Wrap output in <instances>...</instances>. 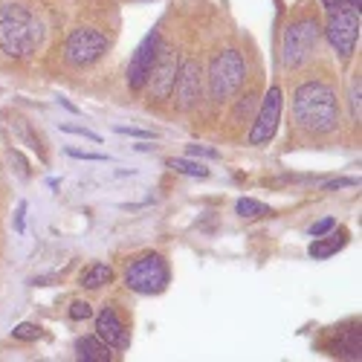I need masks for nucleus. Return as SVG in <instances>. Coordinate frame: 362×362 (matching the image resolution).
Instances as JSON below:
<instances>
[{
    "mask_svg": "<svg viewBox=\"0 0 362 362\" xmlns=\"http://www.w3.org/2000/svg\"><path fill=\"white\" fill-rule=\"evenodd\" d=\"M293 116L308 134H334L339 128V99L325 81H305L293 93Z\"/></svg>",
    "mask_w": 362,
    "mask_h": 362,
    "instance_id": "obj_1",
    "label": "nucleus"
},
{
    "mask_svg": "<svg viewBox=\"0 0 362 362\" xmlns=\"http://www.w3.org/2000/svg\"><path fill=\"white\" fill-rule=\"evenodd\" d=\"M67 157H76V160H87V163H105V160H107L105 154H87V151H76V148H67Z\"/></svg>",
    "mask_w": 362,
    "mask_h": 362,
    "instance_id": "obj_26",
    "label": "nucleus"
},
{
    "mask_svg": "<svg viewBox=\"0 0 362 362\" xmlns=\"http://www.w3.org/2000/svg\"><path fill=\"white\" fill-rule=\"evenodd\" d=\"M235 212H238L240 218H247V221H252V218H261V215H269V209H267L264 203H258V200H252V197H240V200L235 203Z\"/></svg>",
    "mask_w": 362,
    "mask_h": 362,
    "instance_id": "obj_18",
    "label": "nucleus"
},
{
    "mask_svg": "<svg viewBox=\"0 0 362 362\" xmlns=\"http://www.w3.org/2000/svg\"><path fill=\"white\" fill-rule=\"evenodd\" d=\"M322 35V26L316 18H301L284 29V67L296 70L313 55Z\"/></svg>",
    "mask_w": 362,
    "mask_h": 362,
    "instance_id": "obj_5",
    "label": "nucleus"
},
{
    "mask_svg": "<svg viewBox=\"0 0 362 362\" xmlns=\"http://www.w3.org/2000/svg\"><path fill=\"white\" fill-rule=\"evenodd\" d=\"M160 44H163L160 41V33H157V29H151V33L145 35V41L136 47V52L131 58V67H128V87L134 90V93L145 90L148 76H151V67H154V62H157Z\"/></svg>",
    "mask_w": 362,
    "mask_h": 362,
    "instance_id": "obj_9",
    "label": "nucleus"
},
{
    "mask_svg": "<svg viewBox=\"0 0 362 362\" xmlns=\"http://www.w3.org/2000/svg\"><path fill=\"white\" fill-rule=\"evenodd\" d=\"M345 244H348V232L345 229H339L337 235H330V238H322L319 235L313 244H310V255L313 258H330L334 252H339Z\"/></svg>",
    "mask_w": 362,
    "mask_h": 362,
    "instance_id": "obj_15",
    "label": "nucleus"
},
{
    "mask_svg": "<svg viewBox=\"0 0 362 362\" xmlns=\"http://www.w3.org/2000/svg\"><path fill=\"white\" fill-rule=\"evenodd\" d=\"M96 337H99L110 351H122V348H128L125 325H122V319L116 316L113 308H105V310L96 316Z\"/></svg>",
    "mask_w": 362,
    "mask_h": 362,
    "instance_id": "obj_12",
    "label": "nucleus"
},
{
    "mask_svg": "<svg viewBox=\"0 0 362 362\" xmlns=\"http://www.w3.org/2000/svg\"><path fill=\"white\" fill-rule=\"evenodd\" d=\"M168 281H171V273H168V264L160 252L139 255L125 273V284L139 296H157L168 287Z\"/></svg>",
    "mask_w": 362,
    "mask_h": 362,
    "instance_id": "obj_4",
    "label": "nucleus"
},
{
    "mask_svg": "<svg viewBox=\"0 0 362 362\" xmlns=\"http://www.w3.org/2000/svg\"><path fill=\"white\" fill-rule=\"evenodd\" d=\"M116 134H125V136H136V139H154V131H142V128H125V125H116Z\"/></svg>",
    "mask_w": 362,
    "mask_h": 362,
    "instance_id": "obj_24",
    "label": "nucleus"
},
{
    "mask_svg": "<svg viewBox=\"0 0 362 362\" xmlns=\"http://www.w3.org/2000/svg\"><path fill=\"white\" fill-rule=\"evenodd\" d=\"M174 93H177V105L183 110H192L200 105L203 96V73L194 58H186L183 64L177 67V78H174Z\"/></svg>",
    "mask_w": 362,
    "mask_h": 362,
    "instance_id": "obj_10",
    "label": "nucleus"
},
{
    "mask_svg": "<svg viewBox=\"0 0 362 362\" xmlns=\"http://www.w3.org/2000/svg\"><path fill=\"white\" fill-rule=\"evenodd\" d=\"M279 119H281V87H269L264 102L258 105V113L252 119V131H250V145H267L279 131Z\"/></svg>",
    "mask_w": 362,
    "mask_h": 362,
    "instance_id": "obj_8",
    "label": "nucleus"
},
{
    "mask_svg": "<svg viewBox=\"0 0 362 362\" xmlns=\"http://www.w3.org/2000/svg\"><path fill=\"white\" fill-rule=\"evenodd\" d=\"M255 102H258V96H247L244 102H240V105H238V110H235V116H238V119H244V116H247V110H250V107H252Z\"/></svg>",
    "mask_w": 362,
    "mask_h": 362,
    "instance_id": "obj_27",
    "label": "nucleus"
},
{
    "mask_svg": "<svg viewBox=\"0 0 362 362\" xmlns=\"http://www.w3.org/2000/svg\"><path fill=\"white\" fill-rule=\"evenodd\" d=\"M351 105H354V113H356V119H359V78H356V84L351 87Z\"/></svg>",
    "mask_w": 362,
    "mask_h": 362,
    "instance_id": "obj_29",
    "label": "nucleus"
},
{
    "mask_svg": "<svg viewBox=\"0 0 362 362\" xmlns=\"http://www.w3.org/2000/svg\"><path fill=\"white\" fill-rule=\"evenodd\" d=\"M337 226V221L334 218H325V221H316L313 226H310V238H319V235H327L330 229Z\"/></svg>",
    "mask_w": 362,
    "mask_h": 362,
    "instance_id": "obj_25",
    "label": "nucleus"
},
{
    "mask_svg": "<svg viewBox=\"0 0 362 362\" xmlns=\"http://www.w3.org/2000/svg\"><path fill=\"white\" fill-rule=\"evenodd\" d=\"M327 12H339V9H359V0H319Z\"/></svg>",
    "mask_w": 362,
    "mask_h": 362,
    "instance_id": "obj_20",
    "label": "nucleus"
},
{
    "mask_svg": "<svg viewBox=\"0 0 362 362\" xmlns=\"http://www.w3.org/2000/svg\"><path fill=\"white\" fill-rule=\"evenodd\" d=\"M12 337H15V339H21V342H26V339H41V327H38V325L23 322V325H18V327L12 330Z\"/></svg>",
    "mask_w": 362,
    "mask_h": 362,
    "instance_id": "obj_19",
    "label": "nucleus"
},
{
    "mask_svg": "<svg viewBox=\"0 0 362 362\" xmlns=\"http://www.w3.org/2000/svg\"><path fill=\"white\" fill-rule=\"evenodd\" d=\"M107 52V38L96 26H78L64 41V62L70 67H90Z\"/></svg>",
    "mask_w": 362,
    "mask_h": 362,
    "instance_id": "obj_6",
    "label": "nucleus"
},
{
    "mask_svg": "<svg viewBox=\"0 0 362 362\" xmlns=\"http://www.w3.org/2000/svg\"><path fill=\"white\" fill-rule=\"evenodd\" d=\"M110 281H113V269L107 264H93L81 276V287L84 290H99V287H107Z\"/></svg>",
    "mask_w": 362,
    "mask_h": 362,
    "instance_id": "obj_16",
    "label": "nucleus"
},
{
    "mask_svg": "<svg viewBox=\"0 0 362 362\" xmlns=\"http://www.w3.org/2000/svg\"><path fill=\"white\" fill-rule=\"evenodd\" d=\"M76 359L78 362H110L113 354L99 337H81L76 342Z\"/></svg>",
    "mask_w": 362,
    "mask_h": 362,
    "instance_id": "obj_13",
    "label": "nucleus"
},
{
    "mask_svg": "<svg viewBox=\"0 0 362 362\" xmlns=\"http://www.w3.org/2000/svg\"><path fill=\"white\" fill-rule=\"evenodd\" d=\"M334 356H345V359H359L362 356V334H359V325L348 327L339 334V339L334 342Z\"/></svg>",
    "mask_w": 362,
    "mask_h": 362,
    "instance_id": "obj_14",
    "label": "nucleus"
},
{
    "mask_svg": "<svg viewBox=\"0 0 362 362\" xmlns=\"http://www.w3.org/2000/svg\"><path fill=\"white\" fill-rule=\"evenodd\" d=\"M23 218H26V203H18V212H15V232H23Z\"/></svg>",
    "mask_w": 362,
    "mask_h": 362,
    "instance_id": "obj_28",
    "label": "nucleus"
},
{
    "mask_svg": "<svg viewBox=\"0 0 362 362\" xmlns=\"http://www.w3.org/2000/svg\"><path fill=\"white\" fill-rule=\"evenodd\" d=\"M168 168L186 174V177H197V180H206L209 177V168L203 163H197L194 157H171L168 160Z\"/></svg>",
    "mask_w": 362,
    "mask_h": 362,
    "instance_id": "obj_17",
    "label": "nucleus"
},
{
    "mask_svg": "<svg viewBox=\"0 0 362 362\" xmlns=\"http://www.w3.org/2000/svg\"><path fill=\"white\" fill-rule=\"evenodd\" d=\"M62 131H64V134H76V136H84V139H90V142H102V136H99V134L87 131V128H78V125H62Z\"/></svg>",
    "mask_w": 362,
    "mask_h": 362,
    "instance_id": "obj_23",
    "label": "nucleus"
},
{
    "mask_svg": "<svg viewBox=\"0 0 362 362\" xmlns=\"http://www.w3.org/2000/svg\"><path fill=\"white\" fill-rule=\"evenodd\" d=\"M38 47L35 18L21 4H6L0 12V49L9 58H26Z\"/></svg>",
    "mask_w": 362,
    "mask_h": 362,
    "instance_id": "obj_2",
    "label": "nucleus"
},
{
    "mask_svg": "<svg viewBox=\"0 0 362 362\" xmlns=\"http://www.w3.org/2000/svg\"><path fill=\"white\" fill-rule=\"evenodd\" d=\"M327 41L334 47V52L348 62L356 49V41H359V9H339V12H330L327 18Z\"/></svg>",
    "mask_w": 362,
    "mask_h": 362,
    "instance_id": "obj_7",
    "label": "nucleus"
},
{
    "mask_svg": "<svg viewBox=\"0 0 362 362\" xmlns=\"http://www.w3.org/2000/svg\"><path fill=\"white\" fill-rule=\"evenodd\" d=\"M186 154L189 157H203V160H218V151L209 148V145H189Z\"/></svg>",
    "mask_w": 362,
    "mask_h": 362,
    "instance_id": "obj_22",
    "label": "nucleus"
},
{
    "mask_svg": "<svg viewBox=\"0 0 362 362\" xmlns=\"http://www.w3.org/2000/svg\"><path fill=\"white\" fill-rule=\"evenodd\" d=\"M345 186H356V180H330V183H327L325 189L334 192V189H345Z\"/></svg>",
    "mask_w": 362,
    "mask_h": 362,
    "instance_id": "obj_30",
    "label": "nucleus"
},
{
    "mask_svg": "<svg viewBox=\"0 0 362 362\" xmlns=\"http://www.w3.org/2000/svg\"><path fill=\"white\" fill-rule=\"evenodd\" d=\"M247 81V62L238 49H223L209 64V96L215 102H229Z\"/></svg>",
    "mask_w": 362,
    "mask_h": 362,
    "instance_id": "obj_3",
    "label": "nucleus"
},
{
    "mask_svg": "<svg viewBox=\"0 0 362 362\" xmlns=\"http://www.w3.org/2000/svg\"><path fill=\"white\" fill-rule=\"evenodd\" d=\"M177 55L160 44V52H157V62L154 67H151V76H148V90H151V96H154V102H165L171 96V87H174V78H177Z\"/></svg>",
    "mask_w": 362,
    "mask_h": 362,
    "instance_id": "obj_11",
    "label": "nucleus"
},
{
    "mask_svg": "<svg viewBox=\"0 0 362 362\" xmlns=\"http://www.w3.org/2000/svg\"><path fill=\"white\" fill-rule=\"evenodd\" d=\"M90 316H93V308H90L87 301H73V305H70V319L84 322V319H90Z\"/></svg>",
    "mask_w": 362,
    "mask_h": 362,
    "instance_id": "obj_21",
    "label": "nucleus"
}]
</instances>
